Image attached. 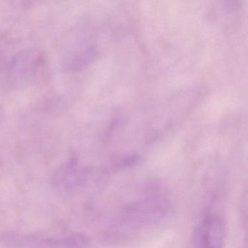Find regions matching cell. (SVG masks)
I'll list each match as a JSON object with an SVG mask.
<instances>
[{
    "mask_svg": "<svg viewBox=\"0 0 248 248\" xmlns=\"http://www.w3.org/2000/svg\"><path fill=\"white\" fill-rule=\"evenodd\" d=\"M226 226L218 215L206 216L197 226L192 239V248H223Z\"/></svg>",
    "mask_w": 248,
    "mask_h": 248,
    "instance_id": "cell-1",
    "label": "cell"
}]
</instances>
